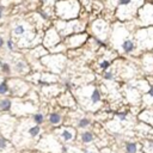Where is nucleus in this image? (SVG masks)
Listing matches in <instances>:
<instances>
[{"instance_id": "obj_22", "label": "nucleus", "mask_w": 153, "mask_h": 153, "mask_svg": "<svg viewBox=\"0 0 153 153\" xmlns=\"http://www.w3.org/2000/svg\"><path fill=\"white\" fill-rule=\"evenodd\" d=\"M4 46V40H3V37H0V48H1Z\"/></svg>"}, {"instance_id": "obj_21", "label": "nucleus", "mask_w": 153, "mask_h": 153, "mask_svg": "<svg viewBox=\"0 0 153 153\" xmlns=\"http://www.w3.org/2000/svg\"><path fill=\"white\" fill-rule=\"evenodd\" d=\"M148 95H149L151 97H153V86L149 88V91H148Z\"/></svg>"}, {"instance_id": "obj_7", "label": "nucleus", "mask_w": 153, "mask_h": 153, "mask_svg": "<svg viewBox=\"0 0 153 153\" xmlns=\"http://www.w3.org/2000/svg\"><path fill=\"white\" fill-rule=\"evenodd\" d=\"M40 126H35V127H33V128H30L29 129V134L31 135V136H36V135H38V133H40Z\"/></svg>"}, {"instance_id": "obj_20", "label": "nucleus", "mask_w": 153, "mask_h": 153, "mask_svg": "<svg viewBox=\"0 0 153 153\" xmlns=\"http://www.w3.org/2000/svg\"><path fill=\"white\" fill-rule=\"evenodd\" d=\"M118 117H120L121 120H125V118H126V112H120V114H118Z\"/></svg>"}, {"instance_id": "obj_13", "label": "nucleus", "mask_w": 153, "mask_h": 153, "mask_svg": "<svg viewBox=\"0 0 153 153\" xmlns=\"http://www.w3.org/2000/svg\"><path fill=\"white\" fill-rule=\"evenodd\" d=\"M24 31H25V30H24V26L23 25H18L15 29V34H17V35H22Z\"/></svg>"}, {"instance_id": "obj_12", "label": "nucleus", "mask_w": 153, "mask_h": 153, "mask_svg": "<svg viewBox=\"0 0 153 153\" xmlns=\"http://www.w3.org/2000/svg\"><path fill=\"white\" fill-rule=\"evenodd\" d=\"M1 66V71L5 72V73H10L11 72V68H10V65L9 64H0Z\"/></svg>"}, {"instance_id": "obj_5", "label": "nucleus", "mask_w": 153, "mask_h": 153, "mask_svg": "<svg viewBox=\"0 0 153 153\" xmlns=\"http://www.w3.org/2000/svg\"><path fill=\"white\" fill-rule=\"evenodd\" d=\"M81 140L84 142H91V141L94 140V135L91 134L90 132H85V133L81 134Z\"/></svg>"}, {"instance_id": "obj_17", "label": "nucleus", "mask_w": 153, "mask_h": 153, "mask_svg": "<svg viewBox=\"0 0 153 153\" xmlns=\"http://www.w3.org/2000/svg\"><path fill=\"white\" fill-rule=\"evenodd\" d=\"M131 1L132 0H118V4L120 5H128V4H131Z\"/></svg>"}, {"instance_id": "obj_6", "label": "nucleus", "mask_w": 153, "mask_h": 153, "mask_svg": "<svg viewBox=\"0 0 153 153\" xmlns=\"http://www.w3.org/2000/svg\"><path fill=\"white\" fill-rule=\"evenodd\" d=\"M127 153H136V144L134 142H127L126 144Z\"/></svg>"}, {"instance_id": "obj_25", "label": "nucleus", "mask_w": 153, "mask_h": 153, "mask_svg": "<svg viewBox=\"0 0 153 153\" xmlns=\"http://www.w3.org/2000/svg\"><path fill=\"white\" fill-rule=\"evenodd\" d=\"M88 153H92V152H88Z\"/></svg>"}, {"instance_id": "obj_10", "label": "nucleus", "mask_w": 153, "mask_h": 153, "mask_svg": "<svg viewBox=\"0 0 153 153\" xmlns=\"http://www.w3.org/2000/svg\"><path fill=\"white\" fill-rule=\"evenodd\" d=\"M34 120H35V122H36L37 125H41L42 122H43V115L42 114H37V115L34 116Z\"/></svg>"}, {"instance_id": "obj_15", "label": "nucleus", "mask_w": 153, "mask_h": 153, "mask_svg": "<svg viewBox=\"0 0 153 153\" xmlns=\"http://www.w3.org/2000/svg\"><path fill=\"white\" fill-rule=\"evenodd\" d=\"M6 146H7V141L4 138L0 136V149H4Z\"/></svg>"}, {"instance_id": "obj_8", "label": "nucleus", "mask_w": 153, "mask_h": 153, "mask_svg": "<svg viewBox=\"0 0 153 153\" xmlns=\"http://www.w3.org/2000/svg\"><path fill=\"white\" fill-rule=\"evenodd\" d=\"M7 91H9V86H7V84L5 81H3L1 84H0V95L6 94Z\"/></svg>"}, {"instance_id": "obj_9", "label": "nucleus", "mask_w": 153, "mask_h": 153, "mask_svg": "<svg viewBox=\"0 0 153 153\" xmlns=\"http://www.w3.org/2000/svg\"><path fill=\"white\" fill-rule=\"evenodd\" d=\"M90 125V120L88 118H81L80 121H79V127L80 128H85V127H87Z\"/></svg>"}, {"instance_id": "obj_2", "label": "nucleus", "mask_w": 153, "mask_h": 153, "mask_svg": "<svg viewBox=\"0 0 153 153\" xmlns=\"http://www.w3.org/2000/svg\"><path fill=\"white\" fill-rule=\"evenodd\" d=\"M10 108H11V101L10 99L5 98L3 101H0V110L7 111V110H10Z\"/></svg>"}, {"instance_id": "obj_4", "label": "nucleus", "mask_w": 153, "mask_h": 153, "mask_svg": "<svg viewBox=\"0 0 153 153\" xmlns=\"http://www.w3.org/2000/svg\"><path fill=\"white\" fill-rule=\"evenodd\" d=\"M91 101H92V103H98L101 101V94H99V91L97 88L94 90L92 95H91Z\"/></svg>"}, {"instance_id": "obj_16", "label": "nucleus", "mask_w": 153, "mask_h": 153, "mask_svg": "<svg viewBox=\"0 0 153 153\" xmlns=\"http://www.w3.org/2000/svg\"><path fill=\"white\" fill-rule=\"evenodd\" d=\"M109 66H110L109 61H103V62L101 64V68H102V70H108Z\"/></svg>"}, {"instance_id": "obj_24", "label": "nucleus", "mask_w": 153, "mask_h": 153, "mask_svg": "<svg viewBox=\"0 0 153 153\" xmlns=\"http://www.w3.org/2000/svg\"><path fill=\"white\" fill-rule=\"evenodd\" d=\"M1 15H3V10L0 9V18H1Z\"/></svg>"}, {"instance_id": "obj_3", "label": "nucleus", "mask_w": 153, "mask_h": 153, "mask_svg": "<svg viewBox=\"0 0 153 153\" xmlns=\"http://www.w3.org/2000/svg\"><path fill=\"white\" fill-rule=\"evenodd\" d=\"M60 121H61V116H60L59 114H56V112L50 114V116H49V122H50V123H53V125H57Z\"/></svg>"}, {"instance_id": "obj_18", "label": "nucleus", "mask_w": 153, "mask_h": 153, "mask_svg": "<svg viewBox=\"0 0 153 153\" xmlns=\"http://www.w3.org/2000/svg\"><path fill=\"white\" fill-rule=\"evenodd\" d=\"M104 79H107V80H110V79H112V73H109V72L104 73Z\"/></svg>"}, {"instance_id": "obj_11", "label": "nucleus", "mask_w": 153, "mask_h": 153, "mask_svg": "<svg viewBox=\"0 0 153 153\" xmlns=\"http://www.w3.org/2000/svg\"><path fill=\"white\" fill-rule=\"evenodd\" d=\"M62 138L65 139V140H71L72 138H73V135H72V133L71 132H68V131H65V132H62Z\"/></svg>"}, {"instance_id": "obj_23", "label": "nucleus", "mask_w": 153, "mask_h": 153, "mask_svg": "<svg viewBox=\"0 0 153 153\" xmlns=\"http://www.w3.org/2000/svg\"><path fill=\"white\" fill-rule=\"evenodd\" d=\"M66 87L70 88V87H71V84H70V83H66Z\"/></svg>"}, {"instance_id": "obj_1", "label": "nucleus", "mask_w": 153, "mask_h": 153, "mask_svg": "<svg viewBox=\"0 0 153 153\" xmlns=\"http://www.w3.org/2000/svg\"><path fill=\"white\" fill-rule=\"evenodd\" d=\"M122 48L126 53H132L135 49V44L132 40H126L123 43H122Z\"/></svg>"}, {"instance_id": "obj_14", "label": "nucleus", "mask_w": 153, "mask_h": 153, "mask_svg": "<svg viewBox=\"0 0 153 153\" xmlns=\"http://www.w3.org/2000/svg\"><path fill=\"white\" fill-rule=\"evenodd\" d=\"M24 67H25V65H24L23 62H17V64H16V71H17V72H22V71L24 70Z\"/></svg>"}, {"instance_id": "obj_19", "label": "nucleus", "mask_w": 153, "mask_h": 153, "mask_svg": "<svg viewBox=\"0 0 153 153\" xmlns=\"http://www.w3.org/2000/svg\"><path fill=\"white\" fill-rule=\"evenodd\" d=\"M7 48L9 49H13V42H12V40H9L7 41Z\"/></svg>"}]
</instances>
